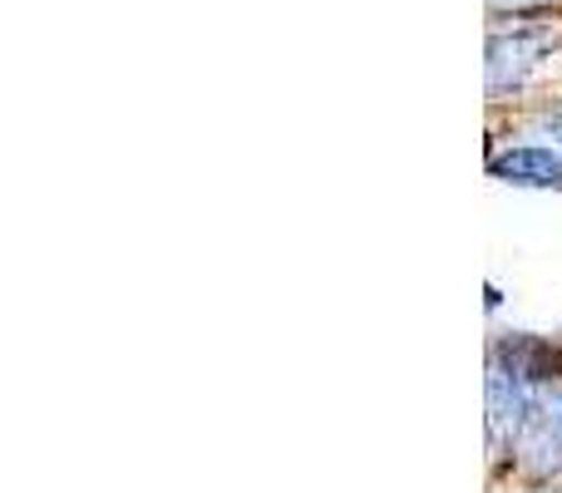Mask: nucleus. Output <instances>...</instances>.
<instances>
[{
  "label": "nucleus",
  "mask_w": 562,
  "mask_h": 493,
  "mask_svg": "<svg viewBox=\"0 0 562 493\" xmlns=\"http://www.w3.org/2000/svg\"><path fill=\"white\" fill-rule=\"evenodd\" d=\"M488 178L508 188H538V193H562V154L553 144H508L488 154Z\"/></svg>",
  "instance_id": "nucleus-3"
},
{
  "label": "nucleus",
  "mask_w": 562,
  "mask_h": 493,
  "mask_svg": "<svg viewBox=\"0 0 562 493\" xmlns=\"http://www.w3.org/2000/svg\"><path fill=\"white\" fill-rule=\"evenodd\" d=\"M548 5H558V0H488L494 15H508V10H548Z\"/></svg>",
  "instance_id": "nucleus-5"
},
{
  "label": "nucleus",
  "mask_w": 562,
  "mask_h": 493,
  "mask_svg": "<svg viewBox=\"0 0 562 493\" xmlns=\"http://www.w3.org/2000/svg\"><path fill=\"white\" fill-rule=\"evenodd\" d=\"M538 134H543L548 144L562 154V109H548V114H538Z\"/></svg>",
  "instance_id": "nucleus-4"
},
{
  "label": "nucleus",
  "mask_w": 562,
  "mask_h": 493,
  "mask_svg": "<svg viewBox=\"0 0 562 493\" xmlns=\"http://www.w3.org/2000/svg\"><path fill=\"white\" fill-rule=\"evenodd\" d=\"M508 455L528 479H562V376L528 385V405L508 439Z\"/></svg>",
  "instance_id": "nucleus-2"
},
{
  "label": "nucleus",
  "mask_w": 562,
  "mask_h": 493,
  "mask_svg": "<svg viewBox=\"0 0 562 493\" xmlns=\"http://www.w3.org/2000/svg\"><path fill=\"white\" fill-rule=\"evenodd\" d=\"M543 10H508L494 15L488 30V99L504 104V99L524 94L528 79L538 75L548 55H553V25H543Z\"/></svg>",
  "instance_id": "nucleus-1"
}]
</instances>
